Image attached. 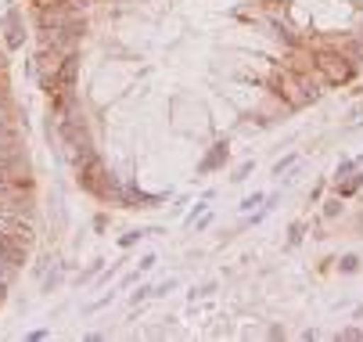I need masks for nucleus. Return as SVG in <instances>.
Here are the masks:
<instances>
[{
    "label": "nucleus",
    "mask_w": 363,
    "mask_h": 342,
    "mask_svg": "<svg viewBox=\"0 0 363 342\" xmlns=\"http://www.w3.org/2000/svg\"><path fill=\"white\" fill-rule=\"evenodd\" d=\"M317 72L328 83H349L356 76V65L345 58V51H317Z\"/></svg>",
    "instance_id": "nucleus-1"
},
{
    "label": "nucleus",
    "mask_w": 363,
    "mask_h": 342,
    "mask_svg": "<svg viewBox=\"0 0 363 342\" xmlns=\"http://www.w3.org/2000/svg\"><path fill=\"white\" fill-rule=\"evenodd\" d=\"M4 299H8V281L0 277V303H4Z\"/></svg>",
    "instance_id": "nucleus-2"
}]
</instances>
